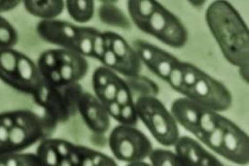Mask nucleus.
Segmentation results:
<instances>
[{
	"mask_svg": "<svg viewBox=\"0 0 249 166\" xmlns=\"http://www.w3.org/2000/svg\"><path fill=\"white\" fill-rule=\"evenodd\" d=\"M190 3L196 7H200L205 4V1H196V2L195 1H190Z\"/></svg>",
	"mask_w": 249,
	"mask_h": 166,
	"instance_id": "58836bf2",
	"label": "nucleus"
},
{
	"mask_svg": "<svg viewBox=\"0 0 249 166\" xmlns=\"http://www.w3.org/2000/svg\"><path fill=\"white\" fill-rule=\"evenodd\" d=\"M77 112L93 133L103 135L109 130L110 116L104 104L94 95L89 92L82 94L77 105Z\"/></svg>",
	"mask_w": 249,
	"mask_h": 166,
	"instance_id": "9b49d317",
	"label": "nucleus"
},
{
	"mask_svg": "<svg viewBox=\"0 0 249 166\" xmlns=\"http://www.w3.org/2000/svg\"><path fill=\"white\" fill-rule=\"evenodd\" d=\"M138 119L161 146H175L180 137L177 122L171 111L156 96H139L134 102Z\"/></svg>",
	"mask_w": 249,
	"mask_h": 166,
	"instance_id": "20e7f679",
	"label": "nucleus"
},
{
	"mask_svg": "<svg viewBox=\"0 0 249 166\" xmlns=\"http://www.w3.org/2000/svg\"><path fill=\"white\" fill-rule=\"evenodd\" d=\"M220 118H221L220 114L208 108H205L198 121L196 138L201 142L206 136L214 131L219 123Z\"/></svg>",
	"mask_w": 249,
	"mask_h": 166,
	"instance_id": "4be33fe9",
	"label": "nucleus"
},
{
	"mask_svg": "<svg viewBox=\"0 0 249 166\" xmlns=\"http://www.w3.org/2000/svg\"><path fill=\"white\" fill-rule=\"evenodd\" d=\"M106 111L110 118H112L113 120L116 121H120V117H121V111H122V106L119 105L116 101H112L108 104L105 105Z\"/></svg>",
	"mask_w": 249,
	"mask_h": 166,
	"instance_id": "f704fd0d",
	"label": "nucleus"
},
{
	"mask_svg": "<svg viewBox=\"0 0 249 166\" xmlns=\"http://www.w3.org/2000/svg\"><path fill=\"white\" fill-rule=\"evenodd\" d=\"M78 163L73 166H118L116 162L105 153L83 146H75Z\"/></svg>",
	"mask_w": 249,
	"mask_h": 166,
	"instance_id": "aec40b11",
	"label": "nucleus"
},
{
	"mask_svg": "<svg viewBox=\"0 0 249 166\" xmlns=\"http://www.w3.org/2000/svg\"><path fill=\"white\" fill-rule=\"evenodd\" d=\"M26 12L41 21L54 20L66 9L62 0H26L22 2Z\"/></svg>",
	"mask_w": 249,
	"mask_h": 166,
	"instance_id": "2eb2a0df",
	"label": "nucleus"
},
{
	"mask_svg": "<svg viewBox=\"0 0 249 166\" xmlns=\"http://www.w3.org/2000/svg\"><path fill=\"white\" fill-rule=\"evenodd\" d=\"M133 49L142 63L163 80H168L171 70L178 61L177 57L143 40H136Z\"/></svg>",
	"mask_w": 249,
	"mask_h": 166,
	"instance_id": "1a4fd4ad",
	"label": "nucleus"
},
{
	"mask_svg": "<svg viewBox=\"0 0 249 166\" xmlns=\"http://www.w3.org/2000/svg\"><path fill=\"white\" fill-rule=\"evenodd\" d=\"M0 50H1V46H0Z\"/></svg>",
	"mask_w": 249,
	"mask_h": 166,
	"instance_id": "a19ab883",
	"label": "nucleus"
},
{
	"mask_svg": "<svg viewBox=\"0 0 249 166\" xmlns=\"http://www.w3.org/2000/svg\"><path fill=\"white\" fill-rule=\"evenodd\" d=\"M239 75L241 76L243 80L246 82H249V66L241 67L238 68Z\"/></svg>",
	"mask_w": 249,
	"mask_h": 166,
	"instance_id": "e433bc0d",
	"label": "nucleus"
},
{
	"mask_svg": "<svg viewBox=\"0 0 249 166\" xmlns=\"http://www.w3.org/2000/svg\"><path fill=\"white\" fill-rule=\"evenodd\" d=\"M224 126L223 141L217 154L239 166L249 165V139L248 134L227 118L224 121Z\"/></svg>",
	"mask_w": 249,
	"mask_h": 166,
	"instance_id": "6e6552de",
	"label": "nucleus"
},
{
	"mask_svg": "<svg viewBox=\"0 0 249 166\" xmlns=\"http://www.w3.org/2000/svg\"><path fill=\"white\" fill-rule=\"evenodd\" d=\"M108 143L113 156L128 164L143 161L153 150L151 140L135 126H115L109 136Z\"/></svg>",
	"mask_w": 249,
	"mask_h": 166,
	"instance_id": "39448f33",
	"label": "nucleus"
},
{
	"mask_svg": "<svg viewBox=\"0 0 249 166\" xmlns=\"http://www.w3.org/2000/svg\"><path fill=\"white\" fill-rule=\"evenodd\" d=\"M46 122L28 109L0 113V156L21 153L45 136Z\"/></svg>",
	"mask_w": 249,
	"mask_h": 166,
	"instance_id": "f03ea898",
	"label": "nucleus"
},
{
	"mask_svg": "<svg viewBox=\"0 0 249 166\" xmlns=\"http://www.w3.org/2000/svg\"><path fill=\"white\" fill-rule=\"evenodd\" d=\"M139 29L172 48H182L189 39V33L182 22L161 4Z\"/></svg>",
	"mask_w": 249,
	"mask_h": 166,
	"instance_id": "423d86ee",
	"label": "nucleus"
},
{
	"mask_svg": "<svg viewBox=\"0 0 249 166\" xmlns=\"http://www.w3.org/2000/svg\"><path fill=\"white\" fill-rule=\"evenodd\" d=\"M22 4V1L18 0H0V14L9 12L16 9Z\"/></svg>",
	"mask_w": 249,
	"mask_h": 166,
	"instance_id": "c9c22d12",
	"label": "nucleus"
},
{
	"mask_svg": "<svg viewBox=\"0 0 249 166\" xmlns=\"http://www.w3.org/2000/svg\"><path fill=\"white\" fill-rule=\"evenodd\" d=\"M197 166H225L223 164L216 158L213 153H210L205 148L198 159Z\"/></svg>",
	"mask_w": 249,
	"mask_h": 166,
	"instance_id": "72a5a7b5",
	"label": "nucleus"
},
{
	"mask_svg": "<svg viewBox=\"0 0 249 166\" xmlns=\"http://www.w3.org/2000/svg\"><path fill=\"white\" fill-rule=\"evenodd\" d=\"M60 89L65 97L66 104L69 107L72 116L75 115V113L77 112L79 100H80L82 94L84 93L82 87L79 83H72V84H68L66 86L61 87Z\"/></svg>",
	"mask_w": 249,
	"mask_h": 166,
	"instance_id": "393cba45",
	"label": "nucleus"
},
{
	"mask_svg": "<svg viewBox=\"0 0 249 166\" xmlns=\"http://www.w3.org/2000/svg\"><path fill=\"white\" fill-rule=\"evenodd\" d=\"M127 166H151V165L148 164V163H145L143 161H141V162H134V163H130L128 164Z\"/></svg>",
	"mask_w": 249,
	"mask_h": 166,
	"instance_id": "4c0bfd02",
	"label": "nucleus"
},
{
	"mask_svg": "<svg viewBox=\"0 0 249 166\" xmlns=\"http://www.w3.org/2000/svg\"><path fill=\"white\" fill-rule=\"evenodd\" d=\"M186 166V165H185V164H184L183 162H182V161H181V160L179 159V158H178V157L177 163H176V166Z\"/></svg>",
	"mask_w": 249,
	"mask_h": 166,
	"instance_id": "ea45409f",
	"label": "nucleus"
},
{
	"mask_svg": "<svg viewBox=\"0 0 249 166\" xmlns=\"http://www.w3.org/2000/svg\"><path fill=\"white\" fill-rule=\"evenodd\" d=\"M43 82L44 80L40 75L36 63L26 54L19 52L11 88L20 92L33 96Z\"/></svg>",
	"mask_w": 249,
	"mask_h": 166,
	"instance_id": "f8f14e48",
	"label": "nucleus"
},
{
	"mask_svg": "<svg viewBox=\"0 0 249 166\" xmlns=\"http://www.w3.org/2000/svg\"><path fill=\"white\" fill-rule=\"evenodd\" d=\"M65 7L72 20L80 24L92 20L95 12V3L88 0H67Z\"/></svg>",
	"mask_w": 249,
	"mask_h": 166,
	"instance_id": "6ab92c4d",
	"label": "nucleus"
},
{
	"mask_svg": "<svg viewBox=\"0 0 249 166\" xmlns=\"http://www.w3.org/2000/svg\"><path fill=\"white\" fill-rule=\"evenodd\" d=\"M206 21L225 59L237 68L249 66V27L234 6L225 0L210 3Z\"/></svg>",
	"mask_w": 249,
	"mask_h": 166,
	"instance_id": "f257e3e1",
	"label": "nucleus"
},
{
	"mask_svg": "<svg viewBox=\"0 0 249 166\" xmlns=\"http://www.w3.org/2000/svg\"><path fill=\"white\" fill-rule=\"evenodd\" d=\"M181 95L217 113L230 109L233 102L230 90L206 73L193 86L181 92Z\"/></svg>",
	"mask_w": 249,
	"mask_h": 166,
	"instance_id": "0eeeda50",
	"label": "nucleus"
},
{
	"mask_svg": "<svg viewBox=\"0 0 249 166\" xmlns=\"http://www.w3.org/2000/svg\"><path fill=\"white\" fill-rule=\"evenodd\" d=\"M182 70H183V84L180 88V90L178 91V92L180 94L183 92L184 91L193 86L205 73L197 66L186 61H182Z\"/></svg>",
	"mask_w": 249,
	"mask_h": 166,
	"instance_id": "c85d7f7f",
	"label": "nucleus"
},
{
	"mask_svg": "<svg viewBox=\"0 0 249 166\" xmlns=\"http://www.w3.org/2000/svg\"><path fill=\"white\" fill-rule=\"evenodd\" d=\"M121 79L122 78H120L116 74L115 77L106 86L93 91L95 94L94 96L104 104V106L110 102L115 101V97L118 91L119 82Z\"/></svg>",
	"mask_w": 249,
	"mask_h": 166,
	"instance_id": "cd10ccee",
	"label": "nucleus"
},
{
	"mask_svg": "<svg viewBox=\"0 0 249 166\" xmlns=\"http://www.w3.org/2000/svg\"><path fill=\"white\" fill-rule=\"evenodd\" d=\"M40 38L49 44L92 58V44L99 33L96 28L77 27L66 21H40L36 26Z\"/></svg>",
	"mask_w": 249,
	"mask_h": 166,
	"instance_id": "7ed1b4c3",
	"label": "nucleus"
},
{
	"mask_svg": "<svg viewBox=\"0 0 249 166\" xmlns=\"http://www.w3.org/2000/svg\"><path fill=\"white\" fill-rule=\"evenodd\" d=\"M151 166H175L178 156L175 152L167 149H153L149 156Z\"/></svg>",
	"mask_w": 249,
	"mask_h": 166,
	"instance_id": "bb28decb",
	"label": "nucleus"
},
{
	"mask_svg": "<svg viewBox=\"0 0 249 166\" xmlns=\"http://www.w3.org/2000/svg\"><path fill=\"white\" fill-rule=\"evenodd\" d=\"M160 6V3L153 0H130L127 3L131 22L138 28L150 19Z\"/></svg>",
	"mask_w": 249,
	"mask_h": 166,
	"instance_id": "a211bd4d",
	"label": "nucleus"
},
{
	"mask_svg": "<svg viewBox=\"0 0 249 166\" xmlns=\"http://www.w3.org/2000/svg\"><path fill=\"white\" fill-rule=\"evenodd\" d=\"M98 14L100 20L107 26L119 27L124 30L131 28V20L113 2H103L99 7Z\"/></svg>",
	"mask_w": 249,
	"mask_h": 166,
	"instance_id": "dca6fc26",
	"label": "nucleus"
},
{
	"mask_svg": "<svg viewBox=\"0 0 249 166\" xmlns=\"http://www.w3.org/2000/svg\"><path fill=\"white\" fill-rule=\"evenodd\" d=\"M110 35L112 38V46L111 50L115 56L124 60L127 64L132 67L139 73L142 70V62L138 58L137 53L134 51L133 47H131L127 41L125 40L123 36L113 32H110Z\"/></svg>",
	"mask_w": 249,
	"mask_h": 166,
	"instance_id": "f3484780",
	"label": "nucleus"
},
{
	"mask_svg": "<svg viewBox=\"0 0 249 166\" xmlns=\"http://www.w3.org/2000/svg\"><path fill=\"white\" fill-rule=\"evenodd\" d=\"M138 115L134 102H131L125 106H122L120 123L124 126H135L138 123Z\"/></svg>",
	"mask_w": 249,
	"mask_h": 166,
	"instance_id": "c756f323",
	"label": "nucleus"
},
{
	"mask_svg": "<svg viewBox=\"0 0 249 166\" xmlns=\"http://www.w3.org/2000/svg\"><path fill=\"white\" fill-rule=\"evenodd\" d=\"M167 82L171 85L173 90L178 92L183 84V70H182V61L178 60L177 64L173 67L171 73L168 77Z\"/></svg>",
	"mask_w": 249,
	"mask_h": 166,
	"instance_id": "7c9ffc66",
	"label": "nucleus"
},
{
	"mask_svg": "<svg viewBox=\"0 0 249 166\" xmlns=\"http://www.w3.org/2000/svg\"><path fill=\"white\" fill-rule=\"evenodd\" d=\"M58 60V73L62 87L79 83L88 73L89 65L86 57L66 49H55Z\"/></svg>",
	"mask_w": 249,
	"mask_h": 166,
	"instance_id": "ddd939ff",
	"label": "nucleus"
},
{
	"mask_svg": "<svg viewBox=\"0 0 249 166\" xmlns=\"http://www.w3.org/2000/svg\"><path fill=\"white\" fill-rule=\"evenodd\" d=\"M36 155L40 166H59L61 156L54 143V138L44 139L37 146Z\"/></svg>",
	"mask_w": 249,
	"mask_h": 166,
	"instance_id": "412c9836",
	"label": "nucleus"
},
{
	"mask_svg": "<svg viewBox=\"0 0 249 166\" xmlns=\"http://www.w3.org/2000/svg\"><path fill=\"white\" fill-rule=\"evenodd\" d=\"M225 119H226L225 117L221 116L219 123L215 128V130L209 134L208 136H206L201 141L202 144L206 145L210 150H212L213 152L216 153H218L223 141L224 133H225V126H224Z\"/></svg>",
	"mask_w": 249,
	"mask_h": 166,
	"instance_id": "a878e982",
	"label": "nucleus"
},
{
	"mask_svg": "<svg viewBox=\"0 0 249 166\" xmlns=\"http://www.w3.org/2000/svg\"><path fill=\"white\" fill-rule=\"evenodd\" d=\"M32 97L35 102L46 111V115L54 123L67 121L72 116L61 89L53 86L45 80Z\"/></svg>",
	"mask_w": 249,
	"mask_h": 166,
	"instance_id": "9d476101",
	"label": "nucleus"
},
{
	"mask_svg": "<svg viewBox=\"0 0 249 166\" xmlns=\"http://www.w3.org/2000/svg\"><path fill=\"white\" fill-rule=\"evenodd\" d=\"M115 101L121 106H125L131 102H133L131 89L128 86L127 82L123 79H121L119 82L118 91L115 97Z\"/></svg>",
	"mask_w": 249,
	"mask_h": 166,
	"instance_id": "2f4dec72",
	"label": "nucleus"
},
{
	"mask_svg": "<svg viewBox=\"0 0 249 166\" xmlns=\"http://www.w3.org/2000/svg\"><path fill=\"white\" fill-rule=\"evenodd\" d=\"M0 166H40L36 153H16L0 156Z\"/></svg>",
	"mask_w": 249,
	"mask_h": 166,
	"instance_id": "5701e85b",
	"label": "nucleus"
},
{
	"mask_svg": "<svg viewBox=\"0 0 249 166\" xmlns=\"http://www.w3.org/2000/svg\"><path fill=\"white\" fill-rule=\"evenodd\" d=\"M18 40L16 28L0 15V46L2 49L13 48Z\"/></svg>",
	"mask_w": 249,
	"mask_h": 166,
	"instance_id": "b1692460",
	"label": "nucleus"
},
{
	"mask_svg": "<svg viewBox=\"0 0 249 166\" xmlns=\"http://www.w3.org/2000/svg\"><path fill=\"white\" fill-rule=\"evenodd\" d=\"M105 53V38L104 33L99 31L92 44V58L96 60H102Z\"/></svg>",
	"mask_w": 249,
	"mask_h": 166,
	"instance_id": "473e14b6",
	"label": "nucleus"
},
{
	"mask_svg": "<svg viewBox=\"0 0 249 166\" xmlns=\"http://www.w3.org/2000/svg\"><path fill=\"white\" fill-rule=\"evenodd\" d=\"M205 107L188 98H178L171 104V113L178 125L184 127L195 137L200 116Z\"/></svg>",
	"mask_w": 249,
	"mask_h": 166,
	"instance_id": "4468645a",
	"label": "nucleus"
}]
</instances>
